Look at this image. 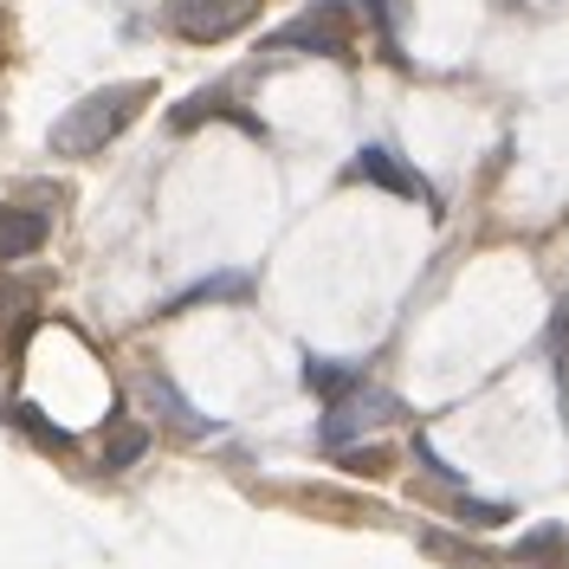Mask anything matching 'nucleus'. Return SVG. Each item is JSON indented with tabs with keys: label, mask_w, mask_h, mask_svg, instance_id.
<instances>
[{
	"label": "nucleus",
	"mask_w": 569,
	"mask_h": 569,
	"mask_svg": "<svg viewBox=\"0 0 569 569\" xmlns=\"http://www.w3.org/2000/svg\"><path fill=\"white\" fill-rule=\"evenodd\" d=\"M142 84H104V91H91V98H78V104L52 123V149L59 156H98L104 142H117L130 130V117L142 110Z\"/></svg>",
	"instance_id": "obj_1"
},
{
	"label": "nucleus",
	"mask_w": 569,
	"mask_h": 569,
	"mask_svg": "<svg viewBox=\"0 0 569 569\" xmlns=\"http://www.w3.org/2000/svg\"><path fill=\"white\" fill-rule=\"evenodd\" d=\"M259 13V0H169V27L194 46H213V39H233Z\"/></svg>",
	"instance_id": "obj_2"
},
{
	"label": "nucleus",
	"mask_w": 569,
	"mask_h": 569,
	"mask_svg": "<svg viewBox=\"0 0 569 569\" xmlns=\"http://www.w3.org/2000/svg\"><path fill=\"white\" fill-rule=\"evenodd\" d=\"M350 181H376V188H389V194H408V201H427V181L389 156V149H356L350 156Z\"/></svg>",
	"instance_id": "obj_3"
},
{
	"label": "nucleus",
	"mask_w": 569,
	"mask_h": 569,
	"mask_svg": "<svg viewBox=\"0 0 569 569\" xmlns=\"http://www.w3.org/2000/svg\"><path fill=\"white\" fill-rule=\"evenodd\" d=\"M395 415V401L382 389H350L337 408H330V421H323V440H350V433H362V427H376V421H389Z\"/></svg>",
	"instance_id": "obj_4"
},
{
	"label": "nucleus",
	"mask_w": 569,
	"mask_h": 569,
	"mask_svg": "<svg viewBox=\"0 0 569 569\" xmlns=\"http://www.w3.org/2000/svg\"><path fill=\"white\" fill-rule=\"evenodd\" d=\"M46 233H52V220L33 208H0V259H27V252L46 247Z\"/></svg>",
	"instance_id": "obj_5"
},
{
	"label": "nucleus",
	"mask_w": 569,
	"mask_h": 569,
	"mask_svg": "<svg viewBox=\"0 0 569 569\" xmlns=\"http://www.w3.org/2000/svg\"><path fill=\"white\" fill-rule=\"evenodd\" d=\"M284 46H298V52H323V59H343V52H350V46H343V33H330L323 20L279 27V33H272V52H284Z\"/></svg>",
	"instance_id": "obj_6"
},
{
	"label": "nucleus",
	"mask_w": 569,
	"mask_h": 569,
	"mask_svg": "<svg viewBox=\"0 0 569 569\" xmlns=\"http://www.w3.org/2000/svg\"><path fill=\"white\" fill-rule=\"evenodd\" d=\"M142 447H149V433H142V427H130V433H117V447H110V466H130L142 453Z\"/></svg>",
	"instance_id": "obj_7"
},
{
	"label": "nucleus",
	"mask_w": 569,
	"mask_h": 569,
	"mask_svg": "<svg viewBox=\"0 0 569 569\" xmlns=\"http://www.w3.org/2000/svg\"><path fill=\"white\" fill-rule=\"evenodd\" d=\"M557 550H563V531L557 525H543L537 537H525V557H557Z\"/></svg>",
	"instance_id": "obj_8"
},
{
	"label": "nucleus",
	"mask_w": 569,
	"mask_h": 569,
	"mask_svg": "<svg viewBox=\"0 0 569 569\" xmlns=\"http://www.w3.org/2000/svg\"><path fill=\"white\" fill-rule=\"evenodd\" d=\"M362 7H369V13H376L382 27H395V0H362Z\"/></svg>",
	"instance_id": "obj_9"
}]
</instances>
